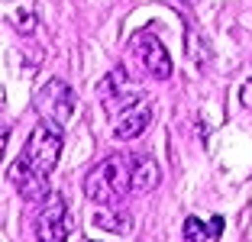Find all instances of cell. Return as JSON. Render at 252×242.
Returning <instances> with one entry per match:
<instances>
[{
	"instance_id": "cell-12",
	"label": "cell",
	"mask_w": 252,
	"mask_h": 242,
	"mask_svg": "<svg viewBox=\"0 0 252 242\" xmlns=\"http://www.w3.org/2000/svg\"><path fill=\"white\" fill-rule=\"evenodd\" d=\"M10 23H13L20 32H32L36 30V13H32L30 7H23L20 13H10Z\"/></svg>"
},
{
	"instance_id": "cell-13",
	"label": "cell",
	"mask_w": 252,
	"mask_h": 242,
	"mask_svg": "<svg viewBox=\"0 0 252 242\" xmlns=\"http://www.w3.org/2000/svg\"><path fill=\"white\" fill-rule=\"evenodd\" d=\"M239 100H243V107H252V78L243 84V94H239Z\"/></svg>"
},
{
	"instance_id": "cell-6",
	"label": "cell",
	"mask_w": 252,
	"mask_h": 242,
	"mask_svg": "<svg viewBox=\"0 0 252 242\" xmlns=\"http://www.w3.org/2000/svg\"><path fill=\"white\" fill-rule=\"evenodd\" d=\"M133 52H136V59L142 61V68H146L156 81H168L171 78V55H168V49L162 45V39H158L156 32L139 30L133 36Z\"/></svg>"
},
{
	"instance_id": "cell-4",
	"label": "cell",
	"mask_w": 252,
	"mask_h": 242,
	"mask_svg": "<svg viewBox=\"0 0 252 242\" xmlns=\"http://www.w3.org/2000/svg\"><path fill=\"white\" fill-rule=\"evenodd\" d=\"M36 242H65L68 239V207L59 191H49V197L39 200V210L32 216Z\"/></svg>"
},
{
	"instance_id": "cell-9",
	"label": "cell",
	"mask_w": 252,
	"mask_h": 242,
	"mask_svg": "<svg viewBox=\"0 0 252 242\" xmlns=\"http://www.w3.org/2000/svg\"><path fill=\"white\" fill-rule=\"evenodd\" d=\"M158 181H162V171H158L156 158L152 155H136L133 158V191L149 194L158 187Z\"/></svg>"
},
{
	"instance_id": "cell-2",
	"label": "cell",
	"mask_w": 252,
	"mask_h": 242,
	"mask_svg": "<svg viewBox=\"0 0 252 242\" xmlns=\"http://www.w3.org/2000/svg\"><path fill=\"white\" fill-rule=\"evenodd\" d=\"M62 129H65V126L52 123V120H42V123L30 132V139H26V146H23V152H20V161L26 168H32V171L49 178L55 171V165H59L62 146H65Z\"/></svg>"
},
{
	"instance_id": "cell-8",
	"label": "cell",
	"mask_w": 252,
	"mask_h": 242,
	"mask_svg": "<svg viewBox=\"0 0 252 242\" xmlns=\"http://www.w3.org/2000/svg\"><path fill=\"white\" fill-rule=\"evenodd\" d=\"M10 181L16 184V194H20L23 200H32V204H39V200L49 197V178L39 175V171L26 168L20 158L13 161V168H10Z\"/></svg>"
},
{
	"instance_id": "cell-14",
	"label": "cell",
	"mask_w": 252,
	"mask_h": 242,
	"mask_svg": "<svg viewBox=\"0 0 252 242\" xmlns=\"http://www.w3.org/2000/svg\"><path fill=\"white\" fill-rule=\"evenodd\" d=\"M220 229H223V220H220V216H217V220L210 223V233H214V236H220Z\"/></svg>"
},
{
	"instance_id": "cell-3",
	"label": "cell",
	"mask_w": 252,
	"mask_h": 242,
	"mask_svg": "<svg viewBox=\"0 0 252 242\" xmlns=\"http://www.w3.org/2000/svg\"><path fill=\"white\" fill-rule=\"evenodd\" d=\"M97 97H100V103H104V110L110 113V120L120 117L123 110H129V107H136L139 100H146L142 91L133 88V81H129V74H126L123 65H117L113 71H107L104 78H100Z\"/></svg>"
},
{
	"instance_id": "cell-5",
	"label": "cell",
	"mask_w": 252,
	"mask_h": 242,
	"mask_svg": "<svg viewBox=\"0 0 252 242\" xmlns=\"http://www.w3.org/2000/svg\"><path fill=\"white\" fill-rule=\"evenodd\" d=\"M36 110L42 113V120H52V123L65 126V123H71L74 110H78V100H74L71 88L62 78H49L36 91Z\"/></svg>"
},
{
	"instance_id": "cell-11",
	"label": "cell",
	"mask_w": 252,
	"mask_h": 242,
	"mask_svg": "<svg viewBox=\"0 0 252 242\" xmlns=\"http://www.w3.org/2000/svg\"><path fill=\"white\" fill-rule=\"evenodd\" d=\"M210 236H214V233H210L197 216H188V220H185V242H207Z\"/></svg>"
},
{
	"instance_id": "cell-10",
	"label": "cell",
	"mask_w": 252,
	"mask_h": 242,
	"mask_svg": "<svg viewBox=\"0 0 252 242\" xmlns=\"http://www.w3.org/2000/svg\"><path fill=\"white\" fill-rule=\"evenodd\" d=\"M94 226L97 229H107V233H129L133 229V216L120 207H107V210H97L94 213Z\"/></svg>"
},
{
	"instance_id": "cell-1",
	"label": "cell",
	"mask_w": 252,
	"mask_h": 242,
	"mask_svg": "<svg viewBox=\"0 0 252 242\" xmlns=\"http://www.w3.org/2000/svg\"><path fill=\"white\" fill-rule=\"evenodd\" d=\"M133 187V158L129 155H107L84 175V197L100 207H110Z\"/></svg>"
},
{
	"instance_id": "cell-7",
	"label": "cell",
	"mask_w": 252,
	"mask_h": 242,
	"mask_svg": "<svg viewBox=\"0 0 252 242\" xmlns=\"http://www.w3.org/2000/svg\"><path fill=\"white\" fill-rule=\"evenodd\" d=\"M152 117H156V107H152L149 100H139L136 107H129V110H123L120 117L110 120L113 139L126 142V139H136V136H142V132L149 129V123H152Z\"/></svg>"
}]
</instances>
